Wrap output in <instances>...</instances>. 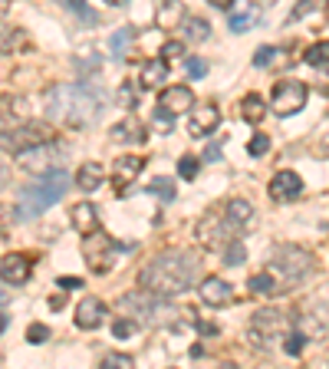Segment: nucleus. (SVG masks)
Listing matches in <instances>:
<instances>
[{
  "mask_svg": "<svg viewBox=\"0 0 329 369\" xmlns=\"http://www.w3.org/2000/svg\"><path fill=\"white\" fill-rule=\"evenodd\" d=\"M306 99H310V90H306L300 79H283V83L273 86V102L270 106H273L277 115H293L303 109Z\"/></svg>",
  "mask_w": 329,
  "mask_h": 369,
  "instance_id": "9b49d317",
  "label": "nucleus"
},
{
  "mask_svg": "<svg viewBox=\"0 0 329 369\" xmlns=\"http://www.w3.org/2000/svg\"><path fill=\"white\" fill-rule=\"evenodd\" d=\"M221 126V109H217L214 102H198V109L191 113V136L198 139V136H211L214 129Z\"/></svg>",
  "mask_w": 329,
  "mask_h": 369,
  "instance_id": "f3484780",
  "label": "nucleus"
},
{
  "mask_svg": "<svg viewBox=\"0 0 329 369\" xmlns=\"http://www.w3.org/2000/svg\"><path fill=\"white\" fill-rule=\"evenodd\" d=\"M106 3H112V7H122V3H128V0H106Z\"/></svg>",
  "mask_w": 329,
  "mask_h": 369,
  "instance_id": "3c124183",
  "label": "nucleus"
},
{
  "mask_svg": "<svg viewBox=\"0 0 329 369\" xmlns=\"http://www.w3.org/2000/svg\"><path fill=\"white\" fill-rule=\"evenodd\" d=\"M201 277V257L194 251H164L139 274V284L155 293L175 297V293L191 290Z\"/></svg>",
  "mask_w": 329,
  "mask_h": 369,
  "instance_id": "f257e3e1",
  "label": "nucleus"
},
{
  "mask_svg": "<svg viewBox=\"0 0 329 369\" xmlns=\"http://www.w3.org/2000/svg\"><path fill=\"white\" fill-rule=\"evenodd\" d=\"M273 56H277V50H273V47H260V50H257V56H253V66L273 63Z\"/></svg>",
  "mask_w": 329,
  "mask_h": 369,
  "instance_id": "37998d69",
  "label": "nucleus"
},
{
  "mask_svg": "<svg viewBox=\"0 0 329 369\" xmlns=\"http://www.w3.org/2000/svg\"><path fill=\"white\" fill-rule=\"evenodd\" d=\"M7 330V313H3V310H0V333Z\"/></svg>",
  "mask_w": 329,
  "mask_h": 369,
  "instance_id": "8fccbe9b",
  "label": "nucleus"
},
{
  "mask_svg": "<svg viewBox=\"0 0 329 369\" xmlns=\"http://www.w3.org/2000/svg\"><path fill=\"white\" fill-rule=\"evenodd\" d=\"M224 211H228V218L234 221V224H237V228H247V224L253 221V204L244 202V198H234V202H228V208H224Z\"/></svg>",
  "mask_w": 329,
  "mask_h": 369,
  "instance_id": "bb28decb",
  "label": "nucleus"
},
{
  "mask_svg": "<svg viewBox=\"0 0 329 369\" xmlns=\"http://www.w3.org/2000/svg\"><path fill=\"white\" fill-rule=\"evenodd\" d=\"M185 3L181 0H155V24L158 26H181Z\"/></svg>",
  "mask_w": 329,
  "mask_h": 369,
  "instance_id": "412c9836",
  "label": "nucleus"
},
{
  "mask_svg": "<svg viewBox=\"0 0 329 369\" xmlns=\"http://www.w3.org/2000/svg\"><path fill=\"white\" fill-rule=\"evenodd\" d=\"M257 20H260V7H253V3H244L241 10H230L228 13L230 33H244V30L257 26Z\"/></svg>",
  "mask_w": 329,
  "mask_h": 369,
  "instance_id": "4be33fe9",
  "label": "nucleus"
},
{
  "mask_svg": "<svg viewBox=\"0 0 329 369\" xmlns=\"http://www.w3.org/2000/svg\"><path fill=\"white\" fill-rule=\"evenodd\" d=\"M303 60H306V66H326L329 63V40L313 43V47L303 53Z\"/></svg>",
  "mask_w": 329,
  "mask_h": 369,
  "instance_id": "7c9ffc66",
  "label": "nucleus"
},
{
  "mask_svg": "<svg viewBox=\"0 0 329 369\" xmlns=\"http://www.w3.org/2000/svg\"><path fill=\"white\" fill-rule=\"evenodd\" d=\"M162 56L168 60V63H171V60H185V43H175V40H171V43H164Z\"/></svg>",
  "mask_w": 329,
  "mask_h": 369,
  "instance_id": "79ce46f5",
  "label": "nucleus"
},
{
  "mask_svg": "<svg viewBox=\"0 0 329 369\" xmlns=\"http://www.w3.org/2000/svg\"><path fill=\"white\" fill-rule=\"evenodd\" d=\"M69 188V175L63 168H53L47 175H40V181H30L20 188V218H37L43 215L50 204H56Z\"/></svg>",
  "mask_w": 329,
  "mask_h": 369,
  "instance_id": "20e7f679",
  "label": "nucleus"
},
{
  "mask_svg": "<svg viewBox=\"0 0 329 369\" xmlns=\"http://www.w3.org/2000/svg\"><path fill=\"white\" fill-rule=\"evenodd\" d=\"M198 297H201V304L208 306H224L234 300V290H230V284L224 277H204L198 284Z\"/></svg>",
  "mask_w": 329,
  "mask_h": 369,
  "instance_id": "2eb2a0df",
  "label": "nucleus"
},
{
  "mask_svg": "<svg viewBox=\"0 0 329 369\" xmlns=\"http://www.w3.org/2000/svg\"><path fill=\"white\" fill-rule=\"evenodd\" d=\"M247 336H251L260 350H270L277 340H287V336H290V317L280 313V310H257L251 317Z\"/></svg>",
  "mask_w": 329,
  "mask_h": 369,
  "instance_id": "423d86ee",
  "label": "nucleus"
},
{
  "mask_svg": "<svg viewBox=\"0 0 329 369\" xmlns=\"http://www.w3.org/2000/svg\"><path fill=\"white\" fill-rule=\"evenodd\" d=\"M3 179H7V172H3V168H0V185H3Z\"/></svg>",
  "mask_w": 329,
  "mask_h": 369,
  "instance_id": "864d4df0",
  "label": "nucleus"
},
{
  "mask_svg": "<svg viewBox=\"0 0 329 369\" xmlns=\"http://www.w3.org/2000/svg\"><path fill=\"white\" fill-rule=\"evenodd\" d=\"M132 40H135V30H132V26H122L119 33H112V40H109V50H112L115 60H119V56H126Z\"/></svg>",
  "mask_w": 329,
  "mask_h": 369,
  "instance_id": "c756f323",
  "label": "nucleus"
},
{
  "mask_svg": "<svg viewBox=\"0 0 329 369\" xmlns=\"http://www.w3.org/2000/svg\"><path fill=\"white\" fill-rule=\"evenodd\" d=\"M208 3H214V7H221V10H228V7L234 3V0H208Z\"/></svg>",
  "mask_w": 329,
  "mask_h": 369,
  "instance_id": "09e8293b",
  "label": "nucleus"
},
{
  "mask_svg": "<svg viewBox=\"0 0 329 369\" xmlns=\"http://www.w3.org/2000/svg\"><path fill=\"white\" fill-rule=\"evenodd\" d=\"M149 191L152 195H158L162 202H175V185L168 179H155V181H149Z\"/></svg>",
  "mask_w": 329,
  "mask_h": 369,
  "instance_id": "f704fd0d",
  "label": "nucleus"
},
{
  "mask_svg": "<svg viewBox=\"0 0 329 369\" xmlns=\"http://www.w3.org/2000/svg\"><path fill=\"white\" fill-rule=\"evenodd\" d=\"M247 287H251V293H260V297H267V293L277 290V280L270 277V274H253Z\"/></svg>",
  "mask_w": 329,
  "mask_h": 369,
  "instance_id": "473e14b6",
  "label": "nucleus"
},
{
  "mask_svg": "<svg viewBox=\"0 0 329 369\" xmlns=\"http://www.w3.org/2000/svg\"><path fill=\"white\" fill-rule=\"evenodd\" d=\"M326 7V0H300L296 7L290 10V24H296V20H303V17H310V13H317Z\"/></svg>",
  "mask_w": 329,
  "mask_h": 369,
  "instance_id": "2f4dec72",
  "label": "nucleus"
},
{
  "mask_svg": "<svg viewBox=\"0 0 329 369\" xmlns=\"http://www.w3.org/2000/svg\"><path fill=\"white\" fill-rule=\"evenodd\" d=\"M69 224L86 238V234H92V231L99 228V215H96V204H89V202H79L73 204V211H69Z\"/></svg>",
  "mask_w": 329,
  "mask_h": 369,
  "instance_id": "aec40b11",
  "label": "nucleus"
},
{
  "mask_svg": "<svg viewBox=\"0 0 329 369\" xmlns=\"http://www.w3.org/2000/svg\"><path fill=\"white\" fill-rule=\"evenodd\" d=\"M300 195H303V179L296 172L283 168V172L273 175V181H270V198L273 202H296Z\"/></svg>",
  "mask_w": 329,
  "mask_h": 369,
  "instance_id": "ddd939ff",
  "label": "nucleus"
},
{
  "mask_svg": "<svg viewBox=\"0 0 329 369\" xmlns=\"http://www.w3.org/2000/svg\"><path fill=\"white\" fill-rule=\"evenodd\" d=\"M135 366V359L128 356V353H109V356L102 359V369H128Z\"/></svg>",
  "mask_w": 329,
  "mask_h": 369,
  "instance_id": "c9c22d12",
  "label": "nucleus"
},
{
  "mask_svg": "<svg viewBox=\"0 0 329 369\" xmlns=\"http://www.w3.org/2000/svg\"><path fill=\"white\" fill-rule=\"evenodd\" d=\"M119 313L128 317V320H135L139 327H152V330H158V327H171V323L178 320L175 304H171L164 293H155V290H149V287L126 293V297L119 300Z\"/></svg>",
  "mask_w": 329,
  "mask_h": 369,
  "instance_id": "7ed1b4c3",
  "label": "nucleus"
},
{
  "mask_svg": "<svg viewBox=\"0 0 329 369\" xmlns=\"http://www.w3.org/2000/svg\"><path fill=\"white\" fill-rule=\"evenodd\" d=\"M237 231L241 228L228 218V211L211 208V211H204V215L198 218L194 238H198V244H201L204 251H221V254H224V247L237 241Z\"/></svg>",
  "mask_w": 329,
  "mask_h": 369,
  "instance_id": "39448f33",
  "label": "nucleus"
},
{
  "mask_svg": "<svg viewBox=\"0 0 329 369\" xmlns=\"http://www.w3.org/2000/svg\"><path fill=\"white\" fill-rule=\"evenodd\" d=\"M53 139V129L43 126V122H20L17 129H10V132H0V145L3 149H10L13 155L24 152V149H30V145H40V142H50Z\"/></svg>",
  "mask_w": 329,
  "mask_h": 369,
  "instance_id": "1a4fd4ad",
  "label": "nucleus"
},
{
  "mask_svg": "<svg viewBox=\"0 0 329 369\" xmlns=\"http://www.w3.org/2000/svg\"><path fill=\"white\" fill-rule=\"evenodd\" d=\"M106 181V168L99 162H86V165H79L76 172V188L79 191H96Z\"/></svg>",
  "mask_w": 329,
  "mask_h": 369,
  "instance_id": "5701e85b",
  "label": "nucleus"
},
{
  "mask_svg": "<svg viewBox=\"0 0 329 369\" xmlns=\"http://www.w3.org/2000/svg\"><path fill=\"white\" fill-rule=\"evenodd\" d=\"M60 155H63V149L50 139V142H40V145H30L24 152H17V165L26 168V172H33V175H47V172L56 168Z\"/></svg>",
  "mask_w": 329,
  "mask_h": 369,
  "instance_id": "9d476101",
  "label": "nucleus"
},
{
  "mask_svg": "<svg viewBox=\"0 0 329 369\" xmlns=\"http://www.w3.org/2000/svg\"><path fill=\"white\" fill-rule=\"evenodd\" d=\"M20 43H24V33H20L17 26H10V24H3V20H0V53H13Z\"/></svg>",
  "mask_w": 329,
  "mask_h": 369,
  "instance_id": "c85d7f7f",
  "label": "nucleus"
},
{
  "mask_svg": "<svg viewBox=\"0 0 329 369\" xmlns=\"http://www.w3.org/2000/svg\"><path fill=\"white\" fill-rule=\"evenodd\" d=\"M47 340H50V327H43V323H30L26 327V343L40 346V343H47Z\"/></svg>",
  "mask_w": 329,
  "mask_h": 369,
  "instance_id": "4c0bfd02",
  "label": "nucleus"
},
{
  "mask_svg": "<svg viewBox=\"0 0 329 369\" xmlns=\"http://www.w3.org/2000/svg\"><path fill=\"white\" fill-rule=\"evenodd\" d=\"M145 168V155H119L112 165V185L115 195H126L132 188V181L139 179V172Z\"/></svg>",
  "mask_w": 329,
  "mask_h": 369,
  "instance_id": "f8f14e48",
  "label": "nucleus"
},
{
  "mask_svg": "<svg viewBox=\"0 0 329 369\" xmlns=\"http://www.w3.org/2000/svg\"><path fill=\"white\" fill-rule=\"evenodd\" d=\"M267 149H270V139H267L264 132H257L251 142H247V152L253 155V158H260V155H267Z\"/></svg>",
  "mask_w": 329,
  "mask_h": 369,
  "instance_id": "ea45409f",
  "label": "nucleus"
},
{
  "mask_svg": "<svg viewBox=\"0 0 329 369\" xmlns=\"http://www.w3.org/2000/svg\"><path fill=\"white\" fill-rule=\"evenodd\" d=\"M191 106H194V92H191L188 86H168V90H162V96H158V109L168 115L188 113Z\"/></svg>",
  "mask_w": 329,
  "mask_h": 369,
  "instance_id": "dca6fc26",
  "label": "nucleus"
},
{
  "mask_svg": "<svg viewBox=\"0 0 329 369\" xmlns=\"http://www.w3.org/2000/svg\"><path fill=\"white\" fill-rule=\"evenodd\" d=\"M224 261H228L230 268H241V264H244V244L241 241L228 244V247H224Z\"/></svg>",
  "mask_w": 329,
  "mask_h": 369,
  "instance_id": "58836bf2",
  "label": "nucleus"
},
{
  "mask_svg": "<svg viewBox=\"0 0 329 369\" xmlns=\"http://www.w3.org/2000/svg\"><path fill=\"white\" fill-rule=\"evenodd\" d=\"M106 304H102L99 297H86V300H79L76 306V327L79 330H99L102 323H106Z\"/></svg>",
  "mask_w": 329,
  "mask_h": 369,
  "instance_id": "a211bd4d",
  "label": "nucleus"
},
{
  "mask_svg": "<svg viewBox=\"0 0 329 369\" xmlns=\"http://www.w3.org/2000/svg\"><path fill=\"white\" fill-rule=\"evenodd\" d=\"M56 287H60V290H79V287H83V280H79V277H60V280H56Z\"/></svg>",
  "mask_w": 329,
  "mask_h": 369,
  "instance_id": "a18cd8bd",
  "label": "nucleus"
},
{
  "mask_svg": "<svg viewBox=\"0 0 329 369\" xmlns=\"http://www.w3.org/2000/svg\"><path fill=\"white\" fill-rule=\"evenodd\" d=\"M112 139L115 142H142L145 139V126H142L135 115H128L126 122H119V126L112 129Z\"/></svg>",
  "mask_w": 329,
  "mask_h": 369,
  "instance_id": "393cba45",
  "label": "nucleus"
},
{
  "mask_svg": "<svg viewBox=\"0 0 329 369\" xmlns=\"http://www.w3.org/2000/svg\"><path fill=\"white\" fill-rule=\"evenodd\" d=\"M30 119V106L20 96H0V132H10Z\"/></svg>",
  "mask_w": 329,
  "mask_h": 369,
  "instance_id": "4468645a",
  "label": "nucleus"
},
{
  "mask_svg": "<svg viewBox=\"0 0 329 369\" xmlns=\"http://www.w3.org/2000/svg\"><path fill=\"white\" fill-rule=\"evenodd\" d=\"M135 327H139V323H135V320H128V317H119L112 323V336L115 340H128V336H132V333H135Z\"/></svg>",
  "mask_w": 329,
  "mask_h": 369,
  "instance_id": "e433bc0d",
  "label": "nucleus"
},
{
  "mask_svg": "<svg viewBox=\"0 0 329 369\" xmlns=\"http://www.w3.org/2000/svg\"><path fill=\"white\" fill-rule=\"evenodd\" d=\"M188 73L194 79H201L204 73H208V63H204V60H188Z\"/></svg>",
  "mask_w": 329,
  "mask_h": 369,
  "instance_id": "c03bdc74",
  "label": "nucleus"
},
{
  "mask_svg": "<svg viewBox=\"0 0 329 369\" xmlns=\"http://www.w3.org/2000/svg\"><path fill=\"white\" fill-rule=\"evenodd\" d=\"M241 115L251 122V126H257L260 119L267 115V102H264V96H257V92H247L244 96V102H241Z\"/></svg>",
  "mask_w": 329,
  "mask_h": 369,
  "instance_id": "a878e982",
  "label": "nucleus"
},
{
  "mask_svg": "<svg viewBox=\"0 0 329 369\" xmlns=\"http://www.w3.org/2000/svg\"><path fill=\"white\" fill-rule=\"evenodd\" d=\"M198 168H201V162H198L194 155H181V158H178V175H181L185 181L198 179Z\"/></svg>",
  "mask_w": 329,
  "mask_h": 369,
  "instance_id": "72a5a7b5",
  "label": "nucleus"
},
{
  "mask_svg": "<svg viewBox=\"0 0 329 369\" xmlns=\"http://www.w3.org/2000/svg\"><path fill=\"white\" fill-rule=\"evenodd\" d=\"M270 264H273V268H277L287 280H306L313 270H317L313 254L303 251V247H296V244H283V247H277Z\"/></svg>",
  "mask_w": 329,
  "mask_h": 369,
  "instance_id": "6e6552de",
  "label": "nucleus"
},
{
  "mask_svg": "<svg viewBox=\"0 0 329 369\" xmlns=\"http://www.w3.org/2000/svg\"><path fill=\"white\" fill-rule=\"evenodd\" d=\"M102 92L92 90L89 83H69V86H56L47 96V115L60 126L69 129H86L92 126L102 113Z\"/></svg>",
  "mask_w": 329,
  "mask_h": 369,
  "instance_id": "f03ea898",
  "label": "nucleus"
},
{
  "mask_svg": "<svg viewBox=\"0 0 329 369\" xmlns=\"http://www.w3.org/2000/svg\"><path fill=\"white\" fill-rule=\"evenodd\" d=\"M30 270H33V264H30V257H24V254H7L0 261V280L10 284V287L26 284V280H30Z\"/></svg>",
  "mask_w": 329,
  "mask_h": 369,
  "instance_id": "6ab92c4d",
  "label": "nucleus"
},
{
  "mask_svg": "<svg viewBox=\"0 0 329 369\" xmlns=\"http://www.w3.org/2000/svg\"><path fill=\"white\" fill-rule=\"evenodd\" d=\"M3 304H7V293H3V290H0V306H3Z\"/></svg>",
  "mask_w": 329,
  "mask_h": 369,
  "instance_id": "603ef678",
  "label": "nucleus"
},
{
  "mask_svg": "<svg viewBox=\"0 0 329 369\" xmlns=\"http://www.w3.org/2000/svg\"><path fill=\"white\" fill-rule=\"evenodd\" d=\"M185 37L191 40V43H204V40L211 37V24L204 20V17H185Z\"/></svg>",
  "mask_w": 329,
  "mask_h": 369,
  "instance_id": "cd10ccee",
  "label": "nucleus"
},
{
  "mask_svg": "<svg viewBox=\"0 0 329 369\" xmlns=\"http://www.w3.org/2000/svg\"><path fill=\"white\" fill-rule=\"evenodd\" d=\"M221 158V149L217 145H208V152H204V162H217Z\"/></svg>",
  "mask_w": 329,
  "mask_h": 369,
  "instance_id": "49530a36",
  "label": "nucleus"
},
{
  "mask_svg": "<svg viewBox=\"0 0 329 369\" xmlns=\"http://www.w3.org/2000/svg\"><path fill=\"white\" fill-rule=\"evenodd\" d=\"M319 155H329V136H323V139H319V149H317Z\"/></svg>",
  "mask_w": 329,
  "mask_h": 369,
  "instance_id": "de8ad7c7",
  "label": "nucleus"
},
{
  "mask_svg": "<svg viewBox=\"0 0 329 369\" xmlns=\"http://www.w3.org/2000/svg\"><path fill=\"white\" fill-rule=\"evenodd\" d=\"M115 254H119V244L102 228H96L92 234L83 238V257H86V264L92 274H106V270L115 264Z\"/></svg>",
  "mask_w": 329,
  "mask_h": 369,
  "instance_id": "0eeeda50",
  "label": "nucleus"
},
{
  "mask_svg": "<svg viewBox=\"0 0 329 369\" xmlns=\"http://www.w3.org/2000/svg\"><path fill=\"white\" fill-rule=\"evenodd\" d=\"M164 76H168V60H152V63L142 66V76H139V86L142 90H155V86H162Z\"/></svg>",
  "mask_w": 329,
  "mask_h": 369,
  "instance_id": "b1692460",
  "label": "nucleus"
},
{
  "mask_svg": "<svg viewBox=\"0 0 329 369\" xmlns=\"http://www.w3.org/2000/svg\"><path fill=\"white\" fill-rule=\"evenodd\" d=\"M303 346H306V333H290V336H287V343H283V350H287L290 356H300V353H303Z\"/></svg>",
  "mask_w": 329,
  "mask_h": 369,
  "instance_id": "a19ab883",
  "label": "nucleus"
}]
</instances>
